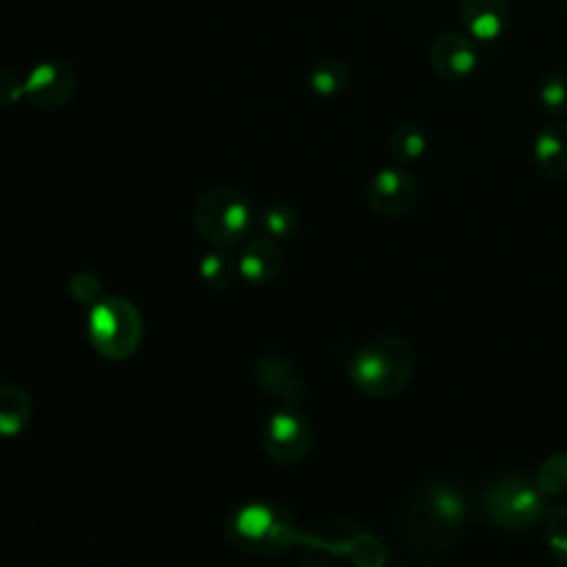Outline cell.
I'll return each instance as SVG.
<instances>
[{
    "label": "cell",
    "instance_id": "6da1fadb",
    "mask_svg": "<svg viewBox=\"0 0 567 567\" xmlns=\"http://www.w3.org/2000/svg\"><path fill=\"white\" fill-rule=\"evenodd\" d=\"M467 520L470 503L465 494L447 481H432L408 498L401 527L414 554L439 558L461 540Z\"/></svg>",
    "mask_w": 567,
    "mask_h": 567
},
{
    "label": "cell",
    "instance_id": "7a4b0ae2",
    "mask_svg": "<svg viewBox=\"0 0 567 567\" xmlns=\"http://www.w3.org/2000/svg\"><path fill=\"white\" fill-rule=\"evenodd\" d=\"M297 547L306 567H392L383 540L350 520L317 523Z\"/></svg>",
    "mask_w": 567,
    "mask_h": 567
},
{
    "label": "cell",
    "instance_id": "3957f363",
    "mask_svg": "<svg viewBox=\"0 0 567 567\" xmlns=\"http://www.w3.org/2000/svg\"><path fill=\"white\" fill-rule=\"evenodd\" d=\"M416 354L401 334H379L361 343L348 363L352 385L372 399L399 396L412 381Z\"/></svg>",
    "mask_w": 567,
    "mask_h": 567
},
{
    "label": "cell",
    "instance_id": "277c9868",
    "mask_svg": "<svg viewBox=\"0 0 567 567\" xmlns=\"http://www.w3.org/2000/svg\"><path fill=\"white\" fill-rule=\"evenodd\" d=\"M228 540L252 556H279L299 545L301 532L284 505L248 503L226 523Z\"/></svg>",
    "mask_w": 567,
    "mask_h": 567
},
{
    "label": "cell",
    "instance_id": "5b68a950",
    "mask_svg": "<svg viewBox=\"0 0 567 567\" xmlns=\"http://www.w3.org/2000/svg\"><path fill=\"white\" fill-rule=\"evenodd\" d=\"M257 221L252 199L230 186L206 190L193 206V226L213 246L230 248L244 241Z\"/></svg>",
    "mask_w": 567,
    "mask_h": 567
},
{
    "label": "cell",
    "instance_id": "8992f818",
    "mask_svg": "<svg viewBox=\"0 0 567 567\" xmlns=\"http://www.w3.org/2000/svg\"><path fill=\"white\" fill-rule=\"evenodd\" d=\"M89 334L102 357L120 361L137 350L142 341V317L128 299L106 297L91 310Z\"/></svg>",
    "mask_w": 567,
    "mask_h": 567
},
{
    "label": "cell",
    "instance_id": "52a82bcc",
    "mask_svg": "<svg viewBox=\"0 0 567 567\" xmlns=\"http://www.w3.org/2000/svg\"><path fill=\"white\" fill-rule=\"evenodd\" d=\"M485 516L507 529H523L545 518V496L536 483L523 476H503L494 481L483 496Z\"/></svg>",
    "mask_w": 567,
    "mask_h": 567
},
{
    "label": "cell",
    "instance_id": "ba28073f",
    "mask_svg": "<svg viewBox=\"0 0 567 567\" xmlns=\"http://www.w3.org/2000/svg\"><path fill=\"white\" fill-rule=\"evenodd\" d=\"M310 421L297 408L277 410L264 427V450L277 463H297L312 447Z\"/></svg>",
    "mask_w": 567,
    "mask_h": 567
},
{
    "label": "cell",
    "instance_id": "9c48e42d",
    "mask_svg": "<svg viewBox=\"0 0 567 567\" xmlns=\"http://www.w3.org/2000/svg\"><path fill=\"white\" fill-rule=\"evenodd\" d=\"M78 89V73L66 60L38 62L24 75V97L44 111H55L69 104Z\"/></svg>",
    "mask_w": 567,
    "mask_h": 567
},
{
    "label": "cell",
    "instance_id": "30bf717a",
    "mask_svg": "<svg viewBox=\"0 0 567 567\" xmlns=\"http://www.w3.org/2000/svg\"><path fill=\"white\" fill-rule=\"evenodd\" d=\"M416 199L414 175L403 166H385L370 179L368 204L377 215H405Z\"/></svg>",
    "mask_w": 567,
    "mask_h": 567
},
{
    "label": "cell",
    "instance_id": "8fae6325",
    "mask_svg": "<svg viewBox=\"0 0 567 567\" xmlns=\"http://www.w3.org/2000/svg\"><path fill=\"white\" fill-rule=\"evenodd\" d=\"M432 69L445 80H465L478 66V49L467 33L443 31L430 44Z\"/></svg>",
    "mask_w": 567,
    "mask_h": 567
},
{
    "label": "cell",
    "instance_id": "7c38bea8",
    "mask_svg": "<svg viewBox=\"0 0 567 567\" xmlns=\"http://www.w3.org/2000/svg\"><path fill=\"white\" fill-rule=\"evenodd\" d=\"M257 385L279 399L284 408H299L306 399V383L297 368L281 354L268 352L255 361Z\"/></svg>",
    "mask_w": 567,
    "mask_h": 567
},
{
    "label": "cell",
    "instance_id": "4fadbf2b",
    "mask_svg": "<svg viewBox=\"0 0 567 567\" xmlns=\"http://www.w3.org/2000/svg\"><path fill=\"white\" fill-rule=\"evenodd\" d=\"M461 22L467 35L492 42L501 38L509 24V4L507 0H463Z\"/></svg>",
    "mask_w": 567,
    "mask_h": 567
},
{
    "label": "cell",
    "instance_id": "5bb4252c",
    "mask_svg": "<svg viewBox=\"0 0 567 567\" xmlns=\"http://www.w3.org/2000/svg\"><path fill=\"white\" fill-rule=\"evenodd\" d=\"M284 264L281 248L275 244V239L261 235L248 239L237 257L239 275L250 284H268L272 281Z\"/></svg>",
    "mask_w": 567,
    "mask_h": 567
},
{
    "label": "cell",
    "instance_id": "9a60e30c",
    "mask_svg": "<svg viewBox=\"0 0 567 567\" xmlns=\"http://www.w3.org/2000/svg\"><path fill=\"white\" fill-rule=\"evenodd\" d=\"M534 164L549 177L567 175V122L545 124L532 144Z\"/></svg>",
    "mask_w": 567,
    "mask_h": 567
},
{
    "label": "cell",
    "instance_id": "2e32d148",
    "mask_svg": "<svg viewBox=\"0 0 567 567\" xmlns=\"http://www.w3.org/2000/svg\"><path fill=\"white\" fill-rule=\"evenodd\" d=\"M33 403L24 388L16 383L0 385V436H18L31 421Z\"/></svg>",
    "mask_w": 567,
    "mask_h": 567
},
{
    "label": "cell",
    "instance_id": "e0dca14e",
    "mask_svg": "<svg viewBox=\"0 0 567 567\" xmlns=\"http://www.w3.org/2000/svg\"><path fill=\"white\" fill-rule=\"evenodd\" d=\"M350 82V69L339 58L319 60L308 73V86L321 97H332L341 93Z\"/></svg>",
    "mask_w": 567,
    "mask_h": 567
},
{
    "label": "cell",
    "instance_id": "ac0fdd59",
    "mask_svg": "<svg viewBox=\"0 0 567 567\" xmlns=\"http://www.w3.org/2000/svg\"><path fill=\"white\" fill-rule=\"evenodd\" d=\"M199 275L213 290H226L239 275V266L228 248L215 246L210 252L204 255L199 264Z\"/></svg>",
    "mask_w": 567,
    "mask_h": 567
},
{
    "label": "cell",
    "instance_id": "d6986e66",
    "mask_svg": "<svg viewBox=\"0 0 567 567\" xmlns=\"http://www.w3.org/2000/svg\"><path fill=\"white\" fill-rule=\"evenodd\" d=\"M427 148V133L416 122H401L390 137V151L401 162H416Z\"/></svg>",
    "mask_w": 567,
    "mask_h": 567
},
{
    "label": "cell",
    "instance_id": "ffe728a7",
    "mask_svg": "<svg viewBox=\"0 0 567 567\" xmlns=\"http://www.w3.org/2000/svg\"><path fill=\"white\" fill-rule=\"evenodd\" d=\"M534 483L543 496L567 494V450L547 454L538 465Z\"/></svg>",
    "mask_w": 567,
    "mask_h": 567
},
{
    "label": "cell",
    "instance_id": "44dd1931",
    "mask_svg": "<svg viewBox=\"0 0 567 567\" xmlns=\"http://www.w3.org/2000/svg\"><path fill=\"white\" fill-rule=\"evenodd\" d=\"M259 226H261L264 235L270 239L288 237L297 228V213L292 206H288L284 202H275L261 210Z\"/></svg>",
    "mask_w": 567,
    "mask_h": 567
},
{
    "label": "cell",
    "instance_id": "7402d4cb",
    "mask_svg": "<svg viewBox=\"0 0 567 567\" xmlns=\"http://www.w3.org/2000/svg\"><path fill=\"white\" fill-rule=\"evenodd\" d=\"M545 532L551 556L567 567V503L554 505L545 514Z\"/></svg>",
    "mask_w": 567,
    "mask_h": 567
},
{
    "label": "cell",
    "instance_id": "603a6c76",
    "mask_svg": "<svg viewBox=\"0 0 567 567\" xmlns=\"http://www.w3.org/2000/svg\"><path fill=\"white\" fill-rule=\"evenodd\" d=\"M538 100L549 115L567 117V73L563 71L549 73L540 84Z\"/></svg>",
    "mask_w": 567,
    "mask_h": 567
},
{
    "label": "cell",
    "instance_id": "cb8c5ba5",
    "mask_svg": "<svg viewBox=\"0 0 567 567\" xmlns=\"http://www.w3.org/2000/svg\"><path fill=\"white\" fill-rule=\"evenodd\" d=\"M24 97V78L13 71H0V104H16Z\"/></svg>",
    "mask_w": 567,
    "mask_h": 567
},
{
    "label": "cell",
    "instance_id": "d4e9b609",
    "mask_svg": "<svg viewBox=\"0 0 567 567\" xmlns=\"http://www.w3.org/2000/svg\"><path fill=\"white\" fill-rule=\"evenodd\" d=\"M71 292L80 301H95L100 297V281L89 272H80L71 281Z\"/></svg>",
    "mask_w": 567,
    "mask_h": 567
},
{
    "label": "cell",
    "instance_id": "484cf974",
    "mask_svg": "<svg viewBox=\"0 0 567 567\" xmlns=\"http://www.w3.org/2000/svg\"><path fill=\"white\" fill-rule=\"evenodd\" d=\"M563 4H565V7H567V0H563Z\"/></svg>",
    "mask_w": 567,
    "mask_h": 567
}]
</instances>
